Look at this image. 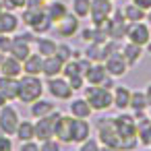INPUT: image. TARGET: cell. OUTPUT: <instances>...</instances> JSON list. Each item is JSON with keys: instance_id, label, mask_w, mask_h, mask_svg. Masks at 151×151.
<instances>
[{"instance_id": "cell-1", "label": "cell", "mask_w": 151, "mask_h": 151, "mask_svg": "<svg viewBox=\"0 0 151 151\" xmlns=\"http://www.w3.org/2000/svg\"><path fill=\"white\" fill-rule=\"evenodd\" d=\"M114 126L120 137V151H132L137 147V120L128 114L114 118Z\"/></svg>"}, {"instance_id": "cell-2", "label": "cell", "mask_w": 151, "mask_h": 151, "mask_svg": "<svg viewBox=\"0 0 151 151\" xmlns=\"http://www.w3.org/2000/svg\"><path fill=\"white\" fill-rule=\"evenodd\" d=\"M44 93V83L37 79V75H25L19 81V99L25 104H33Z\"/></svg>"}, {"instance_id": "cell-3", "label": "cell", "mask_w": 151, "mask_h": 151, "mask_svg": "<svg viewBox=\"0 0 151 151\" xmlns=\"http://www.w3.org/2000/svg\"><path fill=\"white\" fill-rule=\"evenodd\" d=\"M85 99L91 106V110H108L114 106V97L110 89H104L101 85H91L85 89Z\"/></svg>"}, {"instance_id": "cell-4", "label": "cell", "mask_w": 151, "mask_h": 151, "mask_svg": "<svg viewBox=\"0 0 151 151\" xmlns=\"http://www.w3.org/2000/svg\"><path fill=\"white\" fill-rule=\"evenodd\" d=\"M97 137L106 147H116L120 149V137L114 126V118H101L97 120Z\"/></svg>"}, {"instance_id": "cell-5", "label": "cell", "mask_w": 151, "mask_h": 151, "mask_svg": "<svg viewBox=\"0 0 151 151\" xmlns=\"http://www.w3.org/2000/svg\"><path fill=\"white\" fill-rule=\"evenodd\" d=\"M23 21H25L33 31H37V33L48 31L50 25H52V19L48 17V13L44 11V6H42V9H29V11L23 15Z\"/></svg>"}, {"instance_id": "cell-6", "label": "cell", "mask_w": 151, "mask_h": 151, "mask_svg": "<svg viewBox=\"0 0 151 151\" xmlns=\"http://www.w3.org/2000/svg\"><path fill=\"white\" fill-rule=\"evenodd\" d=\"M60 116L62 114H58V112H50L48 116H42L37 120V124H35V139H40V141L52 139L54 132H56V124H58Z\"/></svg>"}, {"instance_id": "cell-7", "label": "cell", "mask_w": 151, "mask_h": 151, "mask_svg": "<svg viewBox=\"0 0 151 151\" xmlns=\"http://www.w3.org/2000/svg\"><path fill=\"white\" fill-rule=\"evenodd\" d=\"M19 126V114L11 106H2L0 110V130L4 134H15Z\"/></svg>"}, {"instance_id": "cell-8", "label": "cell", "mask_w": 151, "mask_h": 151, "mask_svg": "<svg viewBox=\"0 0 151 151\" xmlns=\"http://www.w3.org/2000/svg\"><path fill=\"white\" fill-rule=\"evenodd\" d=\"M126 37H128L132 44H137V46L143 48V46H147V42L151 40V33H149V27H147L145 23L137 21V23H130V25H128Z\"/></svg>"}, {"instance_id": "cell-9", "label": "cell", "mask_w": 151, "mask_h": 151, "mask_svg": "<svg viewBox=\"0 0 151 151\" xmlns=\"http://www.w3.org/2000/svg\"><path fill=\"white\" fill-rule=\"evenodd\" d=\"M106 70H108V75L110 77H122L124 73H126V60H124V56L122 54H118L116 50L112 52V54H108L106 56Z\"/></svg>"}, {"instance_id": "cell-10", "label": "cell", "mask_w": 151, "mask_h": 151, "mask_svg": "<svg viewBox=\"0 0 151 151\" xmlns=\"http://www.w3.org/2000/svg\"><path fill=\"white\" fill-rule=\"evenodd\" d=\"M89 13H91L93 23L99 27V25L110 17V13H112V4H110V0H91V9H89Z\"/></svg>"}, {"instance_id": "cell-11", "label": "cell", "mask_w": 151, "mask_h": 151, "mask_svg": "<svg viewBox=\"0 0 151 151\" xmlns=\"http://www.w3.org/2000/svg\"><path fill=\"white\" fill-rule=\"evenodd\" d=\"M48 91L58 99H70V95H73V89H70L68 81L66 79H56V77L48 79Z\"/></svg>"}, {"instance_id": "cell-12", "label": "cell", "mask_w": 151, "mask_h": 151, "mask_svg": "<svg viewBox=\"0 0 151 151\" xmlns=\"http://www.w3.org/2000/svg\"><path fill=\"white\" fill-rule=\"evenodd\" d=\"M73 120L75 118H70V116H60L58 118L54 137H58L62 143H70L73 141Z\"/></svg>"}, {"instance_id": "cell-13", "label": "cell", "mask_w": 151, "mask_h": 151, "mask_svg": "<svg viewBox=\"0 0 151 151\" xmlns=\"http://www.w3.org/2000/svg\"><path fill=\"white\" fill-rule=\"evenodd\" d=\"M0 93L6 99H17L19 97V81L13 77H0Z\"/></svg>"}, {"instance_id": "cell-14", "label": "cell", "mask_w": 151, "mask_h": 151, "mask_svg": "<svg viewBox=\"0 0 151 151\" xmlns=\"http://www.w3.org/2000/svg\"><path fill=\"white\" fill-rule=\"evenodd\" d=\"M62 66H64V62L54 54V56H46L44 58V66H42V73L48 77V79H52V77H56L58 73H62Z\"/></svg>"}, {"instance_id": "cell-15", "label": "cell", "mask_w": 151, "mask_h": 151, "mask_svg": "<svg viewBox=\"0 0 151 151\" xmlns=\"http://www.w3.org/2000/svg\"><path fill=\"white\" fill-rule=\"evenodd\" d=\"M0 73H2L4 77H13V79H17L21 73H23V66H21V62L17 60V58H2V62H0Z\"/></svg>"}, {"instance_id": "cell-16", "label": "cell", "mask_w": 151, "mask_h": 151, "mask_svg": "<svg viewBox=\"0 0 151 151\" xmlns=\"http://www.w3.org/2000/svg\"><path fill=\"white\" fill-rule=\"evenodd\" d=\"M89 132H91V128H89L85 118H75L73 120V141L83 143V141L89 139Z\"/></svg>"}, {"instance_id": "cell-17", "label": "cell", "mask_w": 151, "mask_h": 151, "mask_svg": "<svg viewBox=\"0 0 151 151\" xmlns=\"http://www.w3.org/2000/svg\"><path fill=\"white\" fill-rule=\"evenodd\" d=\"M11 54H13V58H17L19 62L25 60V58L31 54V50H29V42H25L21 35L15 37V40H13V46H11Z\"/></svg>"}, {"instance_id": "cell-18", "label": "cell", "mask_w": 151, "mask_h": 151, "mask_svg": "<svg viewBox=\"0 0 151 151\" xmlns=\"http://www.w3.org/2000/svg\"><path fill=\"white\" fill-rule=\"evenodd\" d=\"M23 73L25 75H40L42 73V66H44V56L42 54H29L25 60H23Z\"/></svg>"}, {"instance_id": "cell-19", "label": "cell", "mask_w": 151, "mask_h": 151, "mask_svg": "<svg viewBox=\"0 0 151 151\" xmlns=\"http://www.w3.org/2000/svg\"><path fill=\"white\" fill-rule=\"evenodd\" d=\"M137 137L143 145H151V118H139L137 120Z\"/></svg>"}, {"instance_id": "cell-20", "label": "cell", "mask_w": 151, "mask_h": 151, "mask_svg": "<svg viewBox=\"0 0 151 151\" xmlns=\"http://www.w3.org/2000/svg\"><path fill=\"white\" fill-rule=\"evenodd\" d=\"M112 97H114V106L118 110H126L128 104H130V89L120 85V87H116V91L112 93Z\"/></svg>"}, {"instance_id": "cell-21", "label": "cell", "mask_w": 151, "mask_h": 151, "mask_svg": "<svg viewBox=\"0 0 151 151\" xmlns=\"http://www.w3.org/2000/svg\"><path fill=\"white\" fill-rule=\"evenodd\" d=\"M29 112L33 118H42V116H48L50 112H54V104L48 99H35L33 106L29 108Z\"/></svg>"}, {"instance_id": "cell-22", "label": "cell", "mask_w": 151, "mask_h": 151, "mask_svg": "<svg viewBox=\"0 0 151 151\" xmlns=\"http://www.w3.org/2000/svg\"><path fill=\"white\" fill-rule=\"evenodd\" d=\"M106 77H108V70H106V66H101V64L91 66V68L85 73V79H87L89 85H101V81H104Z\"/></svg>"}, {"instance_id": "cell-23", "label": "cell", "mask_w": 151, "mask_h": 151, "mask_svg": "<svg viewBox=\"0 0 151 151\" xmlns=\"http://www.w3.org/2000/svg\"><path fill=\"white\" fill-rule=\"evenodd\" d=\"M77 29H79V21H77V17H73V15H64V19H62V25H60V35H64V37H70V35H75L77 33Z\"/></svg>"}, {"instance_id": "cell-24", "label": "cell", "mask_w": 151, "mask_h": 151, "mask_svg": "<svg viewBox=\"0 0 151 151\" xmlns=\"http://www.w3.org/2000/svg\"><path fill=\"white\" fill-rule=\"evenodd\" d=\"M141 54H143L141 46H137V44H132V42H128V44L124 46V50H122V56H124L126 64H137L139 58H141Z\"/></svg>"}, {"instance_id": "cell-25", "label": "cell", "mask_w": 151, "mask_h": 151, "mask_svg": "<svg viewBox=\"0 0 151 151\" xmlns=\"http://www.w3.org/2000/svg\"><path fill=\"white\" fill-rule=\"evenodd\" d=\"M17 25H19V21H17L15 15H11V13H0V35L15 31Z\"/></svg>"}, {"instance_id": "cell-26", "label": "cell", "mask_w": 151, "mask_h": 151, "mask_svg": "<svg viewBox=\"0 0 151 151\" xmlns=\"http://www.w3.org/2000/svg\"><path fill=\"white\" fill-rule=\"evenodd\" d=\"M70 112L75 118H89L91 114V106L87 104V99H75L70 104Z\"/></svg>"}, {"instance_id": "cell-27", "label": "cell", "mask_w": 151, "mask_h": 151, "mask_svg": "<svg viewBox=\"0 0 151 151\" xmlns=\"http://www.w3.org/2000/svg\"><path fill=\"white\" fill-rule=\"evenodd\" d=\"M15 134H17L21 141H31V139H35V126H33L31 122H27V120H21Z\"/></svg>"}, {"instance_id": "cell-28", "label": "cell", "mask_w": 151, "mask_h": 151, "mask_svg": "<svg viewBox=\"0 0 151 151\" xmlns=\"http://www.w3.org/2000/svg\"><path fill=\"white\" fill-rule=\"evenodd\" d=\"M128 108H132L134 112H145V108H149L145 93H141V91H130V104H128Z\"/></svg>"}, {"instance_id": "cell-29", "label": "cell", "mask_w": 151, "mask_h": 151, "mask_svg": "<svg viewBox=\"0 0 151 151\" xmlns=\"http://www.w3.org/2000/svg\"><path fill=\"white\" fill-rule=\"evenodd\" d=\"M122 15H124V19L130 21V23H137V21H143V19H145V11L139 9L137 4H128Z\"/></svg>"}, {"instance_id": "cell-30", "label": "cell", "mask_w": 151, "mask_h": 151, "mask_svg": "<svg viewBox=\"0 0 151 151\" xmlns=\"http://www.w3.org/2000/svg\"><path fill=\"white\" fill-rule=\"evenodd\" d=\"M46 13H48V17H50L52 21H62L64 15H66V6H64L62 2H52V4L46 9Z\"/></svg>"}, {"instance_id": "cell-31", "label": "cell", "mask_w": 151, "mask_h": 151, "mask_svg": "<svg viewBox=\"0 0 151 151\" xmlns=\"http://www.w3.org/2000/svg\"><path fill=\"white\" fill-rule=\"evenodd\" d=\"M37 50L42 56H54L56 54V44L52 40H37Z\"/></svg>"}, {"instance_id": "cell-32", "label": "cell", "mask_w": 151, "mask_h": 151, "mask_svg": "<svg viewBox=\"0 0 151 151\" xmlns=\"http://www.w3.org/2000/svg\"><path fill=\"white\" fill-rule=\"evenodd\" d=\"M87 58L89 60H104L106 58V54H104V46L101 44H91L89 48H87Z\"/></svg>"}, {"instance_id": "cell-33", "label": "cell", "mask_w": 151, "mask_h": 151, "mask_svg": "<svg viewBox=\"0 0 151 151\" xmlns=\"http://www.w3.org/2000/svg\"><path fill=\"white\" fill-rule=\"evenodd\" d=\"M73 6H75V15H77V17H85V15H89L91 0H75Z\"/></svg>"}, {"instance_id": "cell-34", "label": "cell", "mask_w": 151, "mask_h": 151, "mask_svg": "<svg viewBox=\"0 0 151 151\" xmlns=\"http://www.w3.org/2000/svg\"><path fill=\"white\" fill-rule=\"evenodd\" d=\"M56 56H58L62 62H68V60H70V56H73V50H70V46H66V44H60V46H56Z\"/></svg>"}, {"instance_id": "cell-35", "label": "cell", "mask_w": 151, "mask_h": 151, "mask_svg": "<svg viewBox=\"0 0 151 151\" xmlns=\"http://www.w3.org/2000/svg\"><path fill=\"white\" fill-rule=\"evenodd\" d=\"M62 73L66 75V79L83 77V75H81V70H79V64H77V62H66V66H62Z\"/></svg>"}, {"instance_id": "cell-36", "label": "cell", "mask_w": 151, "mask_h": 151, "mask_svg": "<svg viewBox=\"0 0 151 151\" xmlns=\"http://www.w3.org/2000/svg\"><path fill=\"white\" fill-rule=\"evenodd\" d=\"M40 151H60V147H58V143L54 139H48V141H42Z\"/></svg>"}, {"instance_id": "cell-37", "label": "cell", "mask_w": 151, "mask_h": 151, "mask_svg": "<svg viewBox=\"0 0 151 151\" xmlns=\"http://www.w3.org/2000/svg\"><path fill=\"white\" fill-rule=\"evenodd\" d=\"M79 151H99V145H97V141L87 139V141L81 143V149H79Z\"/></svg>"}, {"instance_id": "cell-38", "label": "cell", "mask_w": 151, "mask_h": 151, "mask_svg": "<svg viewBox=\"0 0 151 151\" xmlns=\"http://www.w3.org/2000/svg\"><path fill=\"white\" fill-rule=\"evenodd\" d=\"M27 4V0H4V2H2V6L4 9H21V6H25Z\"/></svg>"}, {"instance_id": "cell-39", "label": "cell", "mask_w": 151, "mask_h": 151, "mask_svg": "<svg viewBox=\"0 0 151 151\" xmlns=\"http://www.w3.org/2000/svg\"><path fill=\"white\" fill-rule=\"evenodd\" d=\"M11 46H13V40L0 35V52H2V54H9V52H11Z\"/></svg>"}, {"instance_id": "cell-40", "label": "cell", "mask_w": 151, "mask_h": 151, "mask_svg": "<svg viewBox=\"0 0 151 151\" xmlns=\"http://www.w3.org/2000/svg\"><path fill=\"white\" fill-rule=\"evenodd\" d=\"M68 81V85H70V89L75 91V89H83V77H73V79H66Z\"/></svg>"}, {"instance_id": "cell-41", "label": "cell", "mask_w": 151, "mask_h": 151, "mask_svg": "<svg viewBox=\"0 0 151 151\" xmlns=\"http://www.w3.org/2000/svg\"><path fill=\"white\" fill-rule=\"evenodd\" d=\"M0 151H13V143L9 137H0Z\"/></svg>"}, {"instance_id": "cell-42", "label": "cell", "mask_w": 151, "mask_h": 151, "mask_svg": "<svg viewBox=\"0 0 151 151\" xmlns=\"http://www.w3.org/2000/svg\"><path fill=\"white\" fill-rule=\"evenodd\" d=\"M77 64H79V70H81V75H85L89 68H91V60L87 58V60H77Z\"/></svg>"}, {"instance_id": "cell-43", "label": "cell", "mask_w": 151, "mask_h": 151, "mask_svg": "<svg viewBox=\"0 0 151 151\" xmlns=\"http://www.w3.org/2000/svg\"><path fill=\"white\" fill-rule=\"evenodd\" d=\"M132 4H137V6L143 9V11H149V9H151V0H132Z\"/></svg>"}, {"instance_id": "cell-44", "label": "cell", "mask_w": 151, "mask_h": 151, "mask_svg": "<svg viewBox=\"0 0 151 151\" xmlns=\"http://www.w3.org/2000/svg\"><path fill=\"white\" fill-rule=\"evenodd\" d=\"M46 0H27V6L29 9H42Z\"/></svg>"}, {"instance_id": "cell-45", "label": "cell", "mask_w": 151, "mask_h": 151, "mask_svg": "<svg viewBox=\"0 0 151 151\" xmlns=\"http://www.w3.org/2000/svg\"><path fill=\"white\" fill-rule=\"evenodd\" d=\"M21 151H40V147H37L35 143H29V141H25V145L21 147Z\"/></svg>"}, {"instance_id": "cell-46", "label": "cell", "mask_w": 151, "mask_h": 151, "mask_svg": "<svg viewBox=\"0 0 151 151\" xmlns=\"http://www.w3.org/2000/svg\"><path fill=\"white\" fill-rule=\"evenodd\" d=\"M101 87H104V89H112V87H114V81H112L110 77H106V79L101 81Z\"/></svg>"}, {"instance_id": "cell-47", "label": "cell", "mask_w": 151, "mask_h": 151, "mask_svg": "<svg viewBox=\"0 0 151 151\" xmlns=\"http://www.w3.org/2000/svg\"><path fill=\"white\" fill-rule=\"evenodd\" d=\"M145 97H147V104L151 106V83L147 85V91H145Z\"/></svg>"}, {"instance_id": "cell-48", "label": "cell", "mask_w": 151, "mask_h": 151, "mask_svg": "<svg viewBox=\"0 0 151 151\" xmlns=\"http://www.w3.org/2000/svg\"><path fill=\"white\" fill-rule=\"evenodd\" d=\"M6 101H9V99H6L2 93H0V108H2V106H6Z\"/></svg>"}, {"instance_id": "cell-49", "label": "cell", "mask_w": 151, "mask_h": 151, "mask_svg": "<svg viewBox=\"0 0 151 151\" xmlns=\"http://www.w3.org/2000/svg\"><path fill=\"white\" fill-rule=\"evenodd\" d=\"M99 151H120V149H116V147H106V145H104V149H99Z\"/></svg>"}, {"instance_id": "cell-50", "label": "cell", "mask_w": 151, "mask_h": 151, "mask_svg": "<svg viewBox=\"0 0 151 151\" xmlns=\"http://www.w3.org/2000/svg\"><path fill=\"white\" fill-rule=\"evenodd\" d=\"M147 50H149V52H151V40H149V42H147Z\"/></svg>"}, {"instance_id": "cell-51", "label": "cell", "mask_w": 151, "mask_h": 151, "mask_svg": "<svg viewBox=\"0 0 151 151\" xmlns=\"http://www.w3.org/2000/svg\"><path fill=\"white\" fill-rule=\"evenodd\" d=\"M147 19H149V23H151V9H149V15H145Z\"/></svg>"}, {"instance_id": "cell-52", "label": "cell", "mask_w": 151, "mask_h": 151, "mask_svg": "<svg viewBox=\"0 0 151 151\" xmlns=\"http://www.w3.org/2000/svg\"><path fill=\"white\" fill-rule=\"evenodd\" d=\"M2 9H4V6H2V2H0V13H2Z\"/></svg>"}, {"instance_id": "cell-53", "label": "cell", "mask_w": 151, "mask_h": 151, "mask_svg": "<svg viewBox=\"0 0 151 151\" xmlns=\"http://www.w3.org/2000/svg\"><path fill=\"white\" fill-rule=\"evenodd\" d=\"M0 62H2V52H0Z\"/></svg>"}]
</instances>
